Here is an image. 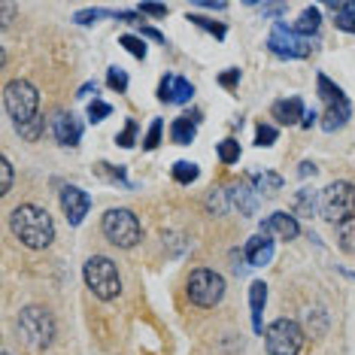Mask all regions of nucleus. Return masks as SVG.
Masks as SVG:
<instances>
[{
  "instance_id": "f257e3e1",
  "label": "nucleus",
  "mask_w": 355,
  "mask_h": 355,
  "mask_svg": "<svg viewBox=\"0 0 355 355\" xmlns=\"http://www.w3.org/2000/svg\"><path fill=\"white\" fill-rule=\"evenodd\" d=\"M10 231L21 246L28 249H49L55 240V222L43 207L37 204H21L10 216Z\"/></svg>"
},
{
  "instance_id": "f03ea898",
  "label": "nucleus",
  "mask_w": 355,
  "mask_h": 355,
  "mask_svg": "<svg viewBox=\"0 0 355 355\" xmlns=\"http://www.w3.org/2000/svg\"><path fill=\"white\" fill-rule=\"evenodd\" d=\"M83 277H85V286L94 292V297L101 301H116L122 295V277H119V268L116 261L107 255H92L83 268Z\"/></svg>"
},
{
  "instance_id": "7ed1b4c3",
  "label": "nucleus",
  "mask_w": 355,
  "mask_h": 355,
  "mask_svg": "<svg viewBox=\"0 0 355 355\" xmlns=\"http://www.w3.org/2000/svg\"><path fill=\"white\" fill-rule=\"evenodd\" d=\"M3 107H6V112H10V119L15 122V128L31 125L34 119H40L37 88L31 85L28 79H12V83L3 88Z\"/></svg>"
},
{
  "instance_id": "20e7f679",
  "label": "nucleus",
  "mask_w": 355,
  "mask_h": 355,
  "mask_svg": "<svg viewBox=\"0 0 355 355\" xmlns=\"http://www.w3.org/2000/svg\"><path fill=\"white\" fill-rule=\"evenodd\" d=\"M101 231H103V237L119 249H131V246L140 243V237H143L140 219L125 207L107 209V213H103V222H101Z\"/></svg>"
},
{
  "instance_id": "39448f33",
  "label": "nucleus",
  "mask_w": 355,
  "mask_h": 355,
  "mask_svg": "<svg viewBox=\"0 0 355 355\" xmlns=\"http://www.w3.org/2000/svg\"><path fill=\"white\" fill-rule=\"evenodd\" d=\"M19 331L34 349H46L55 340V316L46 306L31 304L19 313Z\"/></svg>"
},
{
  "instance_id": "423d86ee",
  "label": "nucleus",
  "mask_w": 355,
  "mask_h": 355,
  "mask_svg": "<svg viewBox=\"0 0 355 355\" xmlns=\"http://www.w3.org/2000/svg\"><path fill=\"white\" fill-rule=\"evenodd\" d=\"M185 295H189V301L195 306L209 310V306H216L225 297V277L216 270H209V268L191 270L189 282H185Z\"/></svg>"
},
{
  "instance_id": "0eeeda50",
  "label": "nucleus",
  "mask_w": 355,
  "mask_h": 355,
  "mask_svg": "<svg viewBox=\"0 0 355 355\" xmlns=\"http://www.w3.org/2000/svg\"><path fill=\"white\" fill-rule=\"evenodd\" d=\"M322 216L334 225H343L346 219L355 216V185L346 180L331 182L325 191H322Z\"/></svg>"
},
{
  "instance_id": "6e6552de",
  "label": "nucleus",
  "mask_w": 355,
  "mask_h": 355,
  "mask_svg": "<svg viewBox=\"0 0 355 355\" xmlns=\"http://www.w3.org/2000/svg\"><path fill=\"white\" fill-rule=\"evenodd\" d=\"M264 346L270 355H297L304 346V331L295 319H277L264 328Z\"/></svg>"
},
{
  "instance_id": "1a4fd4ad",
  "label": "nucleus",
  "mask_w": 355,
  "mask_h": 355,
  "mask_svg": "<svg viewBox=\"0 0 355 355\" xmlns=\"http://www.w3.org/2000/svg\"><path fill=\"white\" fill-rule=\"evenodd\" d=\"M268 49L277 55V58H306L313 52V43L301 34H295L292 28H286L282 21H277V28L270 31L268 37Z\"/></svg>"
},
{
  "instance_id": "9d476101",
  "label": "nucleus",
  "mask_w": 355,
  "mask_h": 355,
  "mask_svg": "<svg viewBox=\"0 0 355 355\" xmlns=\"http://www.w3.org/2000/svg\"><path fill=\"white\" fill-rule=\"evenodd\" d=\"M61 209H64V216H67V222L76 228V225H83L88 209H92V198H88L83 189H76V185H67V189L61 191Z\"/></svg>"
},
{
  "instance_id": "9b49d317",
  "label": "nucleus",
  "mask_w": 355,
  "mask_h": 355,
  "mask_svg": "<svg viewBox=\"0 0 355 355\" xmlns=\"http://www.w3.org/2000/svg\"><path fill=\"white\" fill-rule=\"evenodd\" d=\"M52 137L61 143V146H76L83 140V125L73 112H55L52 116Z\"/></svg>"
},
{
  "instance_id": "f8f14e48",
  "label": "nucleus",
  "mask_w": 355,
  "mask_h": 355,
  "mask_svg": "<svg viewBox=\"0 0 355 355\" xmlns=\"http://www.w3.org/2000/svg\"><path fill=\"white\" fill-rule=\"evenodd\" d=\"M158 98L164 103H189L191 98H195V85H191L189 79H182V76L167 73L164 79H161V85H158Z\"/></svg>"
},
{
  "instance_id": "ddd939ff",
  "label": "nucleus",
  "mask_w": 355,
  "mask_h": 355,
  "mask_svg": "<svg viewBox=\"0 0 355 355\" xmlns=\"http://www.w3.org/2000/svg\"><path fill=\"white\" fill-rule=\"evenodd\" d=\"M261 234H268V237H279V240H295L297 234H301V225H297L295 216L288 213H273L268 219L261 222Z\"/></svg>"
},
{
  "instance_id": "4468645a",
  "label": "nucleus",
  "mask_w": 355,
  "mask_h": 355,
  "mask_svg": "<svg viewBox=\"0 0 355 355\" xmlns=\"http://www.w3.org/2000/svg\"><path fill=\"white\" fill-rule=\"evenodd\" d=\"M243 255L252 268H264V264L273 258V237H268V234H255V237L246 243Z\"/></svg>"
},
{
  "instance_id": "2eb2a0df",
  "label": "nucleus",
  "mask_w": 355,
  "mask_h": 355,
  "mask_svg": "<svg viewBox=\"0 0 355 355\" xmlns=\"http://www.w3.org/2000/svg\"><path fill=\"white\" fill-rule=\"evenodd\" d=\"M304 103L301 98H286V101H277L270 107V116L277 119L279 125H301V119H304Z\"/></svg>"
},
{
  "instance_id": "dca6fc26",
  "label": "nucleus",
  "mask_w": 355,
  "mask_h": 355,
  "mask_svg": "<svg viewBox=\"0 0 355 355\" xmlns=\"http://www.w3.org/2000/svg\"><path fill=\"white\" fill-rule=\"evenodd\" d=\"M198 122H200V112H191V116L173 119V125H171V140L176 143V146H189V143L195 140V134H198Z\"/></svg>"
},
{
  "instance_id": "f3484780",
  "label": "nucleus",
  "mask_w": 355,
  "mask_h": 355,
  "mask_svg": "<svg viewBox=\"0 0 355 355\" xmlns=\"http://www.w3.org/2000/svg\"><path fill=\"white\" fill-rule=\"evenodd\" d=\"M264 304H268V286L264 282H252L249 286V306H252V328L258 334H264V322H261Z\"/></svg>"
},
{
  "instance_id": "a211bd4d",
  "label": "nucleus",
  "mask_w": 355,
  "mask_h": 355,
  "mask_svg": "<svg viewBox=\"0 0 355 355\" xmlns=\"http://www.w3.org/2000/svg\"><path fill=\"white\" fill-rule=\"evenodd\" d=\"M349 101H340V103H328L325 107V122H322V128L325 131H337V128H343L346 122H349Z\"/></svg>"
},
{
  "instance_id": "6ab92c4d",
  "label": "nucleus",
  "mask_w": 355,
  "mask_h": 355,
  "mask_svg": "<svg viewBox=\"0 0 355 355\" xmlns=\"http://www.w3.org/2000/svg\"><path fill=\"white\" fill-rule=\"evenodd\" d=\"M319 25H322V12L316 10V6H306V10L301 12V19L292 25V31L295 34H301V37H310V34H316L319 31Z\"/></svg>"
},
{
  "instance_id": "aec40b11",
  "label": "nucleus",
  "mask_w": 355,
  "mask_h": 355,
  "mask_svg": "<svg viewBox=\"0 0 355 355\" xmlns=\"http://www.w3.org/2000/svg\"><path fill=\"white\" fill-rule=\"evenodd\" d=\"M249 185H252L258 195H277L282 189V176L279 173H252L249 176Z\"/></svg>"
},
{
  "instance_id": "412c9836",
  "label": "nucleus",
  "mask_w": 355,
  "mask_h": 355,
  "mask_svg": "<svg viewBox=\"0 0 355 355\" xmlns=\"http://www.w3.org/2000/svg\"><path fill=\"white\" fill-rule=\"evenodd\" d=\"M328 10L337 15V28L355 34V3H328Z\"/></svg>"
},
{
  "instance_id": "4be33fe9",
  "label": "nucleus",
  "mask_w": 355,
  "mask_h": 355,
  "mask_svg": "<svg viewBox=\"0 0 355 355\" xmlns=\"http://www.w3.org/2000/svg\"><path fill=\"white\" fill-rule=\"evenodd\" d=\"M252 191H255V189H243V185H234V189L228 191V195H231V204L237 207L240 213H246V216L255 213V198H252Z\"/></svg>"
},
{
  "instance_id": "5701e85b",
  "label": "nucleus",
  "mask_w": 355,
  "mask_h": 355,
  "mask_svg": "<svg viewBox=\"0 0 355 355\" xmlns=\"http://www.w3.org/2000/svg\"><path fill=\"white\" fill-rule=\"evenodd\" d=\"M171 173H173V180L180 182V185H191V182H195L198 176H200V171H198L195 161H176Z\"/></svg>"
},
{
  "instance_id": "b1692460",
  "label": "nucleus",
  "mask_w": 355,
  "mask_h": 355,
  "mask_svg": "<svg viewBox=\"0 0 355 355\" xmlns=\"http://www.w3.org/2000/svg\"><path fill=\"white\" fill-rule=\"evenodd\" d=\"M337 243H340L343 252L355 255V216L346 219L343 225H337Z\"/></svg>"
},
{
  "instance_id": "393cba45",
  "label": "nucleus",
  "mask_w": 355,
  "mask_h": 355,
  "mask_svg": "<svg viewBox=\"0 0 355 355\" xmlns=\"http://www.w3.org/2000/svg\"><path fill=\"white\" fill-rule=\"evenodd\" d=\"M316 85H319V98L325 101V107H328V103H340V101H346V94H343L334 83H331L328 76H319V79H316Z\"/></svg>"
},
{
  "instance_id": "a878e982",
  "label": "nucleus",
  "mask_w": 355,
  "mask_h": 355,
  "mask_svg": "<svg viewBox=\"0 0 355 355\" xmlns=\"http://www.w3.org/2000/svg\"><path fill=\"white\" fill-rule=\"evenodd\" d=\"M316 207H322V200H316V195L313 191H297V198H295V213L297 216H313L316 213Z\"/></svg>"
},
{
  "instance_id": "bb28decb",
  "label": "nucleus",
  "mask_w": 355,
  "mask_h": 355,
  "mask_svg": "<svg viewBox=\"0 0 355 355\" xmlns=\"http://www.w3.org/2000/svg\"><path fill=\"white\" fill-rule=\"evenodd\" d=\"M216 152H219L222 164H237V161H240V143L231 140V137H228V140H222L219 146H216Z\"/></svg>"
},
{
  "instance_id": "cd10ccee",
  "label": "nucleus",
  "mask_w": 355,
  "mask_h": 355,
  "mask_svg": "<svg viewBox=\"0 0 355 355\" xmlns=\"http://www.w3.org/2000/svg\"><path fill=\"white\" fill-rule=\"evenodd\" d=\"M189 21H191V25H198L200 31H207V34H213L216 40L225 37V25H219V21H213V19H204V15H189Z\"/></svg>"
},
{
  "instance_id": "c85d7f7f",
  "label": "nucleus",
  "mask_w": 355,
  "mask_h": 355,
  "mask_svg": "<svg viewBox=\"0 0 355 355\" xmlns=\"http://www.w3.org/2000/svg\"><path fill=\"white\" fill-rule=\"evenodd\" d=\"M107 85L112 88V92L125 94V92H128V73H125L122 67H110V73H107Z\"/></svg>"
},
{
  "instance_id": "c756f323",
  "label": "nucleus",
  "mask_w": 355,
  "mask_h": 355,
  "mask_svg": "<svg viewBox=\"0 0 355 355\" xmlns=\"http://www.w3.org/2000/svg\"><path fill=\"white\" fill-rule=\"evenodd\" d=\"M119 43H122L125 49L134 55V58H146V43H143L140 37H134V34H125L122 40H119Z\"/></svg>"
},
{
  "instance_id": "7c9ffc66",
  "label": "nucleus",
  "mask_w": 355,
  "mask_h": 355,
  "mask_svg": "<svg viewBox=\"0 0 355 355\" xmlns=\"http://www.w3.org/2000/svg\"><path fill=\"white\" fill-rule=\"evenodd\" d=\"M277 137L279 131L273 125H258V131H255V146H273L277 143Z\"/></svg>"
},
{
  "instance_id": "2f4dec72",
  "label": "nucleus",
  "mask_w": 355,
  "mask_h": 355,
  "mask_svg": "<svg viewBox=\"0 0 355 355\" xmlns=\"http://www.w3.org/2000/svg\"><path fill=\"white\" fill-rule=\"evenodd\" d=\"M161 131H164V122H161V119H155V122H152V128L146 131V137H143V149H155L158 143H161Z\"/></svg>"
},
{
  "instance_id": "473e14b6",
  "label": "nucleus",
  "mask_w": 355,
  "mask_h": 355,
  "mask_svg": "<svg viewBox=\"0 0 355 355\" xmlns=\"http://www.w3.org/2000/svg\"><path fill=\"white\" fill-rule=\"evenodd\" d=\"M43 128H46V122H43V116H40V119H34L31 125L15 128V131H19L21 137H28V140H40V137H43Z\"/></svg>"
},
{
  "instance_id": "72a5a7b5",
  "label": "nucleus",
  "mask_w": 355,
  "mask_h": 355,
  "mask_svg": "<svg viewBox=\"0 0 355 355\" xmlns=\"http://www.w3.org/2000/svg\"><path fill=\"white\" fill-rule=\"evenodd\" d=\"M0 173H3L0 195H10V189H12V164H10V158H0Z\"/></svg>"
},
{
  "instance_id": "f704fd0d",
  "label": "nucleus",
  "mask_w": 355,
  "mask_h": 355,
  "mask_svg": "<svg viewBox=\"0 0 355 355\" xmlns=\"http://www.w3.org/2000/svg\"><path fill=\"white\" fill-rule=\"evenodd\" d=\"M112 112V107L110 103H103V101H94L92 107H88V119H92V122H103V119H107Z\"/></svg>"
},
{
  "instance_id": "c9c22d12",
  "label": "nucleus",
  "mask_w": 355,
  "mask_h": 355,
  "mask_svg": "<svg viewBox=\"0 0 355 355\" xmlns=\"http://www.w3.org/2000/svg\"><path fill=\"white\" fill-rule=\"evenodd\" d=\"M134 137H137V122H128L125 131L116 137V143H119V146H125V149H131L134 146Z\"/></svg>"
},
{
  "instance_id": "e433bc0d",
  "label": "nucleus",
  "mask_w": 355,
  "mask_h": 355,
  "mask_svg": "<svg viewBox=\"0 0 355 355\" xmlns=\"http://www.w3.org/2000/svg\"><path fill=\"white\" fill-rule=\"evenodd\" d=\"M103 15H107L103 10H85V12H76V21L79 25H94V21L103 19Z\"/></svg>"
},
{
  "instance_id": "4c0bfd02",
  "label": "nucleus",
  "mask_w": 355,
  "mask_h": 355,
  "mask_svg": "<svg viewBox=\"0 0 355 355\" xmlns=\"http://www.w3.org/2000/svg\"><path fill=\"white\" fill-rule=\"evenodd\" d=\"M207 207L216 209V213H225V209H228V204H225V191H216V195H209Z\"/></svg>"
},
{
  "instance_id": "58836bf2",
  "label": "nucleus",
  "mask_w": 355,
  "mask_h": 355,
  "mask_svg": "<svg viewBox=\"0 0 355 355\" xmlns=\"http://www.w3.org/2000/svg\"><path fill=\"white\" fill-rule=\"evenodd\" d=\"M140 12H143V15H155V19H164V15H167V6H161V3H143Z\"/></svg>"
},
{
  "instance_id": "ea45409f",
  "label": "nucleus",
  "mask_w": 355,
  "mask_h": 355,
  "mask_svg": "<svg viewBox=\"0 0 355 355\" xmlns=\"http://www.w3.org/2000/svg\"><path fill=\"white\" fill-rule=\"evenodd\" d=\"M219 83H222L225 88H234V85L240 83V70H234V67H231L228 73H222V76H219Z\"/></svg>"
},
{
  "instance_id": "a19ab883",
  "label": "nucleus",
  "mask_w": 355,
  "mask_h": 355,
  "mask_svg": "<svg viewBox=\"0 0 355 355\" xmlns=\"http://www.w3.org/2000/svg\"><path fill=\"white\" fill-rule=\"evenodd\" d=\"M316 119H319L316 112L306 110V112H304V119H301V128H313V125H316Z\"/></svg>"
},
{
  "instance_id": "79ce46f5",
  "label": "nucleus",
  "mask_w": 355,
  "mask_h": 355,
  "mask_svg": "<svg viewBox=\"0 0 355 355\" xmlns=\"http://www.w3.org/2000/svg\"><path fill=\"white\" fill-rule=\"evenodd\" d=\"M301 176H310V173H316V164H313V161H304L301 164V171H297Z\"/></svg>"
},
{
  "instance_id": "37998d69",
  "label": "nucleus",
  "mask_w": 355,
  "mask_h": 355,
  "mask_svg": "<svg viewBox=\"0 0 355 355\" xmlns=\"http://www.w3.org/2000/svg\"><path fill=\"white\" fill-rule=\"evenodd\" d=\"M0 12H3V25H10V15H12V6H10V3H3V6H0Z\"/></svg>"
},
{
  "instance_id": "c03bdc74",
  "label": "nucleus",
  "mask_w": 355,
  "mask_h": 355,
  "mask_svg": "<svg viewBox=\"0 0 355 355\" xmlns=\"http://www.w3.org/2000/svg\"><path fill=\"white\" fill-rule=\"evenodd\" d=\"M200 6H207V10H225L228 3H209V0H200Z\"/></svg>"
},
{
  "instance_id": "a18cd8bd",
  "label": "nucleus",
  "mask_w": 355,
  "mask_h": 355,
  "mask_svg": "<svg viewBox=\"0 0 355 355\" xmlns=\"http://www.w3.org/2000/svg\"><path fill=\"white\" fill-rule=\"evenodd\" d=\"M3 355H12V352H3Z\"/></svg>"
}]
</instances>
